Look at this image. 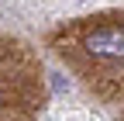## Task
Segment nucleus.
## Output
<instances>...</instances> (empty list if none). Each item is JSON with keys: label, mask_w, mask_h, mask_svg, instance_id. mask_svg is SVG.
Wrapping results in <instances>:
<instances>
[{"label": "nucleus", "mask_w": 124, "mask_h": 121, "mask_svg": "<svg viewBox=\"0 0 124 121\" xmlns=\"http://www.w3.org/2000/svg\"><path fill=\"white\" fill-rule=\"evenodd\" d=\"M83 49L93 59H103V62H121L124 59V28L121 24H103L93 28L83 38Z\"/></svg>", "instance_id": "1"}, {"label": "nucleus", "mask_w": 124, "mask_h": 121, "mask_svg": "<svg viewBox=\"0 0 124 121\" xmlns=\"http://www.w3.org/2000/svg\"><path fill=\"white\" fill-rule=\"evenodd\" d=\"M0 104H4V83H0Z\"/></svg>", "instance_id": "2"}]
</instances>
